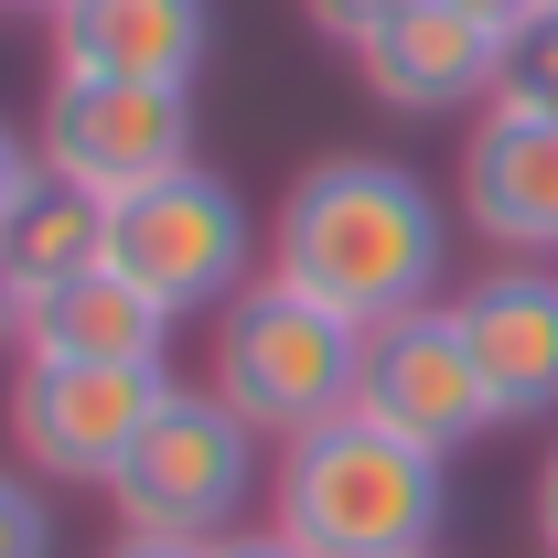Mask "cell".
Masks as SVG:
<instances>
[{"instance_id":"6da1fadb","label":"cell","mask_w":558,"mask_h":558,"mask_svg":"<svg viewBox=\"0 0 558 558\" xmlns=\"http://www.w3.org/2000/svg\"><path fill=\"white\" fill-rule=\"evenodd\" d=\"M269 269L290 290H312L323 312L344 323H398V312H429L440 301V269H451V215L418 183L409 161L387 150H323L290 194H279V247Z\"/></svg>"},{"instance_id":"7a4b0ae2","label":"cell","mask_w":558,"mask_h":558,"mask_svg":"<svg viewBox=\"0 0 558 558\" xmlns=\"http://www.w3.org/2000/svg\"><path fill=\"white\" fill-rule=\"evenodd\" d=\"M440 515H451V462L376 429L365 409L290 440L269 484V526L301 558H429Z\"/></svg>"},{"instance_id":"3957f363","label":"cell","mask_w":558,"mask_h":558,"mask_svg":"<svg viewBox=\"0 0 558 558\" xmlns=\"http://www.w3.org/2000/svg\"><path fill=\"white\" fill-rule=\"evenodd\" d=\"M205 387L247 418L269 451H290V440H312L323 418L354 409V387H365V323L323 312L312 290H290V279L269 269V279H247V290L215 312Z\"/></svg>"},{"instance_id":"277c9868","label":"cell","mask_w":558,"mask_h":558,"mask_svg":"<svg viewBox=\"0 0 558 558\" xmlns=\"http://www.w3.org/2000/svg\"><path fill=\"white\" fill-rule=\"evenodd\" d=\"M258 462H269V440L226 409L215 387L172 376L161 409L140 418V440L119 451V473H108V515H119V537L215 548V537H236V515L258 494Z\"/></svg>"},{"instance_id":"5b68a950","label":"cell","mask_w":558,"mask_h":558,"mask_svg":"<svg viewBox=\"0 0 558 558\" xmlns=\"http://www.w3.org/2000/svg\"><path fill=\"white\" fill-rule=\"evenodd\" d=\"M108 269H130L172 323L226 312L258 279V215H247V194L226 172L183 161V172H161V183L108 205Z\"/></svg>"},{"instance_id":"8992f818","label":"cell","mask_w":558,"mask_h":558,"mask_svg":"<svg viewBox=\"0 0 558 558\" xmlns=\"http://www.w3.org/2000/svg\"><path fill=\"white\" fill-rule=\"evenodd\" d=\"M33 150L75 194H140L194 161V86H119V75H54L33 108Z\"/></svg>"},{"instance_id":"52a82bcc","label":"cell","mask_w":558,"mask_h":558,"mask_svg":"<svg viewBox=\"0 0 558 558\" xmlns=\"http://www.w3.org/2000/svg\"><path fill=\"white\" fill-rule=\"evenodd\" d=\"M354 409L376 418V429H398V440H418V451H440V462H451L462 440L505 429L451 301L398 312V323H376V333H365V387H354Z\"/></svg>"},{"instance_id":"ba28073f","label":"cell","mask_w":558,"mask_h":558,"mask_svg":"<svg viewBox=\"0 0 558 558\" xmlns=\"http://www.w3.org/2000/svg\"><path fill=\"white\" fill-rule=\"evenodd\" d=\"M161 387H172V365H22L11 376V451L54 484L108 494L119 451L161 409Z\"/></svg>"},{"instance_id":"9c48e42d","label":"cell","mask_w":558,"mask_h":558,"mask_svg":"<svg viewBox=\"0 0 558 558\" xmlns=\"http://www.w3.org/2000/svg\"><path fill=\"white\" fill-rule=\"evenodd\" d=\"M462 226L494 258L558 269V119H515V108H473L462 161H451Z\"/></svg>"},{"instance_id":"30bf717a","label":"cell","mask_w":558,"mask_h":558,"mask_svg":"<svg viewBox=\"0 0 558 558\" xmlns=\"http://www.w3.org/2000/svg\"><path fill=\"white\" fill-rule=\"evenodd\" d=\"M54 75H119V86H194L215 54L205 0H54L44 11Z\"/></svg>"},{"instance_id":"8fae6325","label":"cell","mask_w":558,"mask_h":558,"mask_svg":"<svg viewBox=\"0 0 558 558\" xmlns=\"http://www.w3.org/2000/svg\"><path fill=\"white\" fill-rule=\"evenodd\" d=\"M451 312H462V344H473V365L494 387V418L505 429L558 418V269L505 258L494 279L451 290Z\"/></svg>"},{"instance_id":"7c38bea8","label":"cell","mask_w":558,"mask_h":558,"mask_svg":"<svg viewBox=\"0 0 558 558\" xmlns=\"http://www.w3.org/2000/svg\"><path fill=\"white\" fill-rule=\"evenodd\" d=\"M494 44L484 22H462L451 0H409L365 54H354V75H365V97L376 108H398V119H451V108H484L494 97Z\"/></svg>"},{"instance_id":"4fadbf2b","label":"cell","mask_w":558,"mask_h":558,"mask_svg":"<svg viewBox=\"0 0 558 558\" xmlns=\"http://www.w3.org/2000/svg\"><path fill=\"white\" fill-rule=\"evenodd\" d=\"M161 354H172V312L130 269H86L22 312V365H161Z\"/></svg>"},{"instance_id":"5bb4252c","label":"cell","mask_w":558,"mask_h":558,"mask_svg":"<svg viewBox=\"0 0 558 558\" xmlns=\"http://www.w3.org/2000/svg\"><path fill=\"white\" fill-rule=\"evenodd\" d=\"M108 269V194H75V183H33V205L11 215V236H0V279L22 290V312L44 301V290H65V279Z\"/></svg>"},{"instance_id":"9a60e30c","label":"cell","mask_w":558,"mask_h":558,"mask_svg":"<svg viewBox=\"0 0 558 558\" xmlns=\"http://www.w3.org/2000/svg\"><path fill=\"white\" fill-rule=\"evenodd\" d=\"M484 108H515V119H558V0L537 22H515L505 33V54H494V97Z\"/></svg>"},{"instance_id":"2e32d148","label":"cell","mask_w":558,"mask_h":558,"mask_svg":"<svg viewBox=\"0 0 558 558\" xmlns=\"http://www.w3.org/2000/svg\"><path fill=\"white\" fill-rule=\"evenodd\" d=\"M398 11H409V0H301V22H312L333 54H365V44H376Z\"/></svg>"},{"instance_id":"e0dca14e","label":"cell","mask_w":558,"mask_h":558,"mask_svg":"<svg viewBox=\"0 0 558 558\" xmlns=\"http://www.w3.org/2000/svg\"><path fill=\"white\" fill-rule=\"evenodd\" d=\"M0 558H54V515L11 462H0Z\"/></svg>"},{"instance_id":"ac0fdd59","label":"cell","mask_w":558,"mask_h":558,"mask_svg":"<svg viewBox=\"0 0 558 558\" xmlns=\"http://www.w3.org/2000/svg\"><path fill=\"white\" fill-rule=\"evenodd\" d=\"M33 183H44V150H33V140L0 119V236H11V215L33 205Z\"/></svg>"},{"instance_id":"d6986e66","label":"cell","mask_w":558,"mask_h":558,"mask_svg":"<svg viewBox=\"0 0 558 558\" xmlns=\"http://www.w3.org/2000/svg\"><path fill=\"white\" fill-rule=\"evenodd\" d=\"M451 11H462V22H484L494 44H505V33H515V22H537L548 0H451Z\"/></svg>"},{"instance_id":"ffe728a7","label":"cell","mask_w":558,"mask_h":558,"mask_svg":"<svg viewBox=\"0 0 558 558\" xmlns=\"http://www.w3.org/2000/svg\"><path fill=\"white\" fill-rule=\"evenodd\" d=\"M215 558H301V548H290V537H279V526H258V537H247V526H236V537H215Z\"/></svg>"},{"instance_id":"44dd1931","label":"cell","mask_w":558,"mask_h":558,"mask_svg":"<svg viewBox=\"0 0 558 558\" xmlns=\"http://www.w3.org/2000/svg\"><path fill=\"white\" fill-rule=\"evenodd\" d=\"M537 548L558 558V451H548V462H537Z\"/></svg>"},{"instance_id":"7402d4cb","label":"cell","mask_w":558,"mask_h":558,"mask_svg":"<svg viewBox=\"0 0 558 558\" xmlns=\"http://www.w3.org/2000/svg\"><path fill=\"white\" fill-rule=\"evenodd\" d=\"M97 558H215V548H172V537H108Z\"/></svg>"},{"instance_id":"603a6c76","label":"cell","mask_w":558,"mask_h":558,"mask_svg":"<svg viewBox=\"0 0 558 558\" xmlns=\"http://www.w3.org/2000/svg\"><path fill=\"white\" fill-rule=\"evenodd\" d=\"M22 344V290H11V279H0V354Z\"/></svg>"},{"instance_id":"cb8c5ba5","label":"cell","mask_w":558,"mask_h":558,"mask_svg":"<svg viewBox=\"0 0 558 558\" xmlns=\"http://www.w3.org/2000/svg\"><path fill=\"white\" fill-rule=\"evenodd\" d=\"M0 11H54V0H0Z\"/></svg>"},{"instance_id":"d4e9b609","label":"cell","mask_w":558,"mask_h":558,"mask_svg":"<svg viewBox=\"0 0 558 558\" xmlns=\"http://www.w3.org/2000/svg\"><path fill=\"white\" fill-rule=\"evenodd\" d=\"M429 558H440V548H429Z\"/></svg>"}]
</instances>
